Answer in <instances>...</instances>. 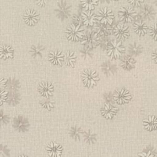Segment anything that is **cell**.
<instances>
[{"instance_id": "obj_5", "label": "cell", "mask_w": 157, "mask_h": 157, "mask_svg": "<svg viewBox=\"0 0 157 157\" xmlns=\"http://www.w3.org/2000/svg\"><path fill=\"white\" fill-rule=\"evenodd\" d=\"M99 36L95 32H87L81 40V44L84 47L93 49L98 46Z\"/></svg>"}, {"instance_id": "obj_9", "label": "cell", "mask_w": 157, "mask_h": 157, "mask_svg": "<svg viewBox=\"0 0 157 157\" xmlns=\"http://www.w3.org/2000/svg\"><path fill=\"white\" fill-rule=\"evenodd\" d=\"M13 127L15 130L18 132H26L29 129V123L28 120L24 117L19 115L13 120Z\"/></svg>"}, {"instance_id": "obj_31", "label": "cell", "mask_w": 157, "mask_h": 157, "mask_svg": "<svg viewBox=\"0 0 157 157\" xmlns=\"http://www.w3.org/2000/svg\"><path fill=\"white\" fill-rule=\"evenodd\" d=\"M40 103L44 108L48 110H52L55 105V102L50 98H45V99H42L40 101Z\"/></svg>"}, {"instance_id": "obj_30", "label": "cell", "mask_w": 157, "mask_h": 157, "mask_svg": "<svg viewBox=\"0 0 157 157\" xmlns=\"http://www.w3.org/2000/svg\"><path fill=\"white\" fill-rule=\"evenodd\" d=\"M80 55H81L82 58L84 59H90L93 56V53L91 49H90L88 47H83L80 50Z\"/></svg>"}, {"instance_id": "obj_45", "label": "cell", "mask_w": 157, "mask_h": 157, "mask_svg": "<svg viewBox=\"0 0 157 157\" xmlns=\"http://www.w3.org/2000/svg\"><path fill=\"white\" fill-rule=\"evenodd\" d=\"M17 157H28V156H26V155H18Z\"/></svg>"}, {"instance_id": "obj_36", "label": "cell", "mask_w": 157, "mask_h": 157, "mask_svg": "<svg viewBox=\"0 0 157 157\" xmlns=\"http://www.w3.org/2000/svg\"><path fill=\"white\" fill-rule=\"evenodd\" d=\"M72 21L73 24L78 26H82V25L83 24L81 15H79L78 14L74 15L72 17Z\"/></svg>"}, {"instance_id": "obj_14", "label": "cell", "mask_w": 157, "mask_h": 157, "mask_svg": "<svg viewBox=\"0 0 157 157\" xmlns=\"http://www.w3.org/2000/svg\"><path fill=\"white\" fill-rule=\"evenodd\" d=\"M46 150L50 157H61L63 148L55 142H52L46 147Z\"/></svg>"}, {"instance_id": "obj_21", "label": "cell", "mask_w": 157, "mask_h": 157, "mask_svg": "<svg viewBox=\"0 0 157 157\" xmlns=\"http://www.w3.org/2000/svg\"><path fill=\"white\" fill-rule=\"evenodd\" d=\"M133 29L137 35L144 36L148 31V27L142 20H137L133 25Z\"/></svg>"}, {"instance_id": "obj_10", "label": "cell", "mask_w": 157, "mask_h": 157, "mask_svg": "<svg viewBox=\"0 0 157 157\" xmlns=\"http://www.w3.org/2000/svg\"><path fill=\"white\" fill-rule=\"evenodd\" d=\"M23 20L29 26L36 25L39 20V13L33 9H28L23 15Z\"/></svg>"}, {"instance_id": "obj_38", "label": "cell", "mask_w": 157, "mask_h": 157, "mask_svg": "<svg viewBox=\"0 0 157 157\" xmlns=\"http://www.w3.org/2000/svg\"><path fill=\"white\" fill-rule=\"evenodd\" d=\"M8 98V92L5 90L1 91V105L3 104L4 102L7 100Z\"/></svg>"}, {"instance_id": "obj_26", "label": "cell", "mask_w": 157, "mask_h": 157, "mask_svg": "<svg viewBox=\"0 0 157 157\" xmlns=\"http://www.w3.org/2000/svg\"><path fill=\"white\" fill-rule=\"evenodd\" d=\"M82 137L85 142L88 145L94 144L96 140V134L90 130L83 131L82 134Z\"/></svg>"}, {"instance_id": "obj_42", "label": "cell", "mask_w": 157, "mask_h": 157, "mask_svg": "<svg viewBox=\"0 0 157 157\" xmlns=\"http://www.w3.org/2000/svg\"><path fill=\"white\" fill-rule=\"evenodd\" d=\"M7 80L2 78L1 79V88H6V85H7Z\"/></svg>"}, {"instance_id": "obj_47", "label": "cell", "mask_w": 157, "mask_h": 157, "mask_svg": "<svg viewBox=\"0 0 157 157\" xmlns=\"http://www.w3.org/2000/svg\"><path fill=\"white\" fill-rule=\"evenodd\" d=\"M115 1H118V0H115Z\"/></svg>"}, {"instance_id": "obj_17", "label": "cell", "mask_w": 157, "mask_h": 157, "mask_svg": "<svg viewBox=\"0 0 157 157\" xmlns=\"http://www.w3.org/2000/svg\"><path fill=\"white\" fill-rule=\"evenodd\" d=\"M64 58V54L58 50L50 52L48 55V60L53 65H61Z\"/></svg>"}, {"instance_id": "obj_43", "label": "cell", "mask_w": 157, "mask_h": 157, "mask_svg": "<svg viewBox=\"0 0 157 157\" xmlns=\"http://www.w3.org/2000/svg\"><path fill=\"white\" fill-rule=\"evenodd\" d=\"M36 1L37 4L40 7L44 6L46 4V0H36Z\"/></svg>"}, {"instance_id": "obj_16", "label": "cell", "mask_w": 157, "mask_h": 157, "mask_svg": "<svg viewBox=\"0 0 157 157\" xmlns=\"http://www.w3.org/2000/svg\"><path fill=\"white\" fill-rule=\"evenodd\" d=\"M140 15L145 20L151 21L155 16V10L151 6L144 5L140 10Z\"/></svg>"}, {"instance_id": "obj_19", "label": "cell", "mask_w": 157, "mask_h": 157, "mask_svg": "<svg viewBox=\"0 0 157 157\" xmlns=\"http://www.w3.org/2000/svg\"><path fill=\"white\" fill-rule=\"evenodd\" d=\"M81 17L83 24L86 26H93L97 21L96 15L91 10L83 11L81 14Z\"/></svg>"}, {"instance_id": "obj_41", "label": "cell", "mask_w": 157, "mask_h": 157, "mask_svg": "<svg viewBox=\"0 0 157 157\" xmlns=\"http://www.w3.org/2000/svg\"><path fill=\"white\" fill-rule=\"evenodd\" d=\"M151 58L153 59V61L157 64V50H156L155 51H154L152 54H151Z\"/></svg>"}, {"instance_id": "obj_3", "label": "cell", "mask_w": 157, "mask_h": 157, "mask_svg": "<svg viewBox=\"0 0 157 157\" xmlns=\"http://www.w3.org/2000/svg\"><path fill=\"white\" fill-rule=\"evenodd\" d=\"M67 39L71 41H78L84 36V29L82 26L71 24L68 26L65 31Z\"/></svg>"}, {"instance_id": "obj_13", "label": "cell", "mask_w": 157, "mask_h": 157, "mask_svg": "<svg viewBox=\"0 0 157 157\" xmlns=\"http://www.w3.org/2000/svg\"><path fill=\"white\" fill-rule=\"evenodd\" d=\"M101 70L105 75L110 77L113 75L117 72V67L115 63L110 61H105L101 64Z\"/></svg>"}, {"instance_id": "obj_23", "label": "cell", "mask_w": 157, "mask_h": 157, "mask_svg": "<svg viewBox=\"0 0 157 157\" xmlns=\"http://www.w3.org/2000/svg\"><path fill=\"white\" fill-rule=\"evenodd\" d=\"M13 49L9 45H3L0 48V56L1 58L7 59L8 58H12L13 56Z\"/></svg>"}, {"instance_id": "obj_18", "label": "cell", "mask_w": 157, "mask_h": 157, "mask_svg": "<svg viewBox=\"0 0 157 157\" xmlns=\"http://www.w3.org/2000/svg\"><path fill=\"white\" fill-rule=\"evenodd\" d=\"M113 28L110 25H104L98 23L95 27V33L99 37H107L113 31Z\"/></svg>"}, {"instance_id": "obj_46", "label": "cell", "mask_w": 157, "mask_h": 157, "mask_svg": "<svg viewBox=\"0 0 157 157\" xmlns=\"http://www.w3.org/2000/svg\"><path fill=\"white\" fill-rule=\"evenodd\" d=\"M152 1L154 3V4L157 6V0H152Z\"/></svg>"}, {"instance_id": "obj_4", "label": "cell", "mask_w": 157, "mask_h": 157, "mask_svg": "<svg viewBox=\"0 0 157 157\" xmlns=\"http://www.w3.org/2000/svg\"><path fill=\"white\" fill-rule=\"evenodd\" d=\"M82 79L85 86L91 88L96 85L99 80V75L94 70L86 69L82 74Z\"/></svg>"}, {"instance_id": "obj_2", "label": "cell", "mask_w": 157, "mask_h": 157, "mask_svg": "<svg viewBox=\"0 0 157 157\" xmlns=\"http://www.w3.org/2000/svg\"><path fill=\"white\" fill-rule=\"evenodd\" d=\"M124 50V47L121 41L113 40L107 48V53L111 58L117 59L122 56Z\"/></svg>"}, {"instance_id": "obj_6", "label": "cell", "mask_w": 157, "mask_h": 157, "mask_svg": "<svg viewBox=\"0 0 157 157\" xmlns=\"http://www.w3.org/2000/svg\"><path fill=\"white\" fill-rule=\"evenodd\" d=\"M96 18L100 23L111 25L114 19V14L110 9L105 7L99 10Z\"/></svg>"}, {"instance_id": "obj_7", "label": "cell", "mask_w": 157, "mask_h": 157, "mask_svg": "<svg viewBox=\"0 0 157 157\" xmlns=\"http://www.w3.org/2000/svg\"><path fill=\"white\" fill-rule=\"evenodd\" d=\"M118 17L120 21L129 23L133 21L137 15L136 12L130 7H122L118 10Z\"/></svg>"}, {"instance_id": "obj_44", "label": "cell", "mask_w": 157, "mask_h": 157, "mask_svg": "<svg viewBox=\"0 0 157 157\" xmlns=\"http://www.w3.org/2000/svg\"><path fill=\"white\" fill-rule=\"evenodd\" d=\"M101 3H109V0H99Z\"/></svg>"}, {"instance_id": "obj_28", "label": "cell", "mask_w": 157, "mask_h": 157, "mask_svg": "<svg viewBox=\"0 0 157 157\" xmlns=\"http://www.w3.org/2000/svg\"><path fill=\"white\" fill-rule=\"evenodd\" d=\"M76 63V55L74 52L67 51L66 54V64L67 66L74 67Z\"/></svg>"}, {"instance_id": "obj_20", "label": "cell", "mask_w": 157, "mask_h": 157, "mask_svg": "<svg viewBox=\"0 0 157 157\" xmlns=\"http://www.w3.org/2000/svg\"><path fill=\"white\" fill-rule=\"evenodd\" d=\"M136 65V60L129 55H124L120 59V66L126 71L132 69Z\"/></svg>"}, {"instance_id": "obj_12", "label": "cell", "mask_w": 157, "mask_h": 157, "mask_svg": "<svg viewBox=\"0 0 157 157\" xmlns=\"http://www.w3.org/2000/svg\"><path fill=\"white\" fill-rule=\"evenodd\" d=\"M39 93L45 98H49L52 96L54 87L53 85L48 82H42L38 87Z\"/></svg>"}, {"instance_id": "obj_15", "label": "cell", "mask_w": 157, "mask_h": 157, "mask_svg": "<svg viewBox=\"0 0 157 157\" xmlns=\"http://www.w3.org/2000/svg\"><path fill=\"white\" fill-rule=\"evenodd\" d=\"M118 109L109 103H105L104 107L101 109V115L105 119H112L117 113Z\"/></svg>"}, {"instance_id": "obj_25", "label": "cell", "mask_w": 157, "mask_h": 157, "mask_svg": "<svg viewBox=\"0 0 157 157\" xmlns=\"http://www.w3.org/2000/svg\"><path fill=\"white\" fill-rule=\"evenodd\" d=\"M129 53L132 56H137L142 52V47L137 42H132L128 45Z\"/></svg>"}, {"instance_id": "obj_39", "label": "cell", "mask_w": 157, "mask_h": 157, "mask_svg": "<svg viewBox=\"0 0 157 157\" xmlns=\"http://www.w3.org/2000/svg\"><path fill=\"white\" fill-rule=\"evenodd\" d=\"M138 156H139V157H156L155 155L152 154L150 151H148L147 153H145V152L139 153H138Z\"/></svg>"}, {"instance_id": "obj_33", "label": "cell", "mask_w": 157, "mask_h": 157, "mask_svg": "<svg viewBox=\"0 0 157 157\" xmlns=\"http://www.w3.org/2000/svg\"><path fill=\"white\" fill-rule=\"evenodd\" d=\"M111 40L107 37H102V38L99 39L98 46L101 50H107L108 46L111 42Z\"/></svg>"}, {"instance_id": "obj_27", "label": "cell", "mask_w": 157, "mask_h": 157, "mask_svg": "<svg viewBox=\"0 0 157 157\" xmlns=\"http://www.w3.org/2000/svg\"><path fill=\"white\" fill-rule=\"evenodd\" d=\"M83 131L80 127L77 126H74L71 127L69 129V135L70 136L75 140H80L81 136H82Z\"/></svg>"}, {"instance_id": "obj_34", "label": "cell", "mask_w": 157, "mask_h": 157, "mask_svg": "<svg viewBox=\"0 0 157 157\" xmlns=\"http://www.w3.org/2000/svg\"><path fill=\"white\" fill-rule=\"evenodd\" d=\"M148 30H149V34L151 36V37L153 40H157V23L151 26L149 28Z\"/></svg>"}, {"instance_id": "obj_35", "label": "cell", "mask_w": 157, "mask_h": 157, "mask_svg": "<svg viewBox=\"0 0 157 157\" xmlns=\"http://www.w3.org/2000/svg\"><path fill=\"white\" fill-rule=\"evenodd\" d=\"M20 97L19 95L16 93H12L9 96H8V102L9 104L14 105L15 104H17V102L19 101Z\"/></svg>"}, {"instance_id": "obj_32", "label": "cell", "mask_w": 157, "mask_h": 157, "mask_svg": "<svg viewBox=\"0 0 157 157\" xmlns=\"http://www.w3.org/2000/svg\"><path fill=\"white\" fill-rule=\"evenodd\" d=\"M6 87L11 90H16L20 87V83L18 80L15 78H10L7 80Z\"/></svg>"}, {"instance_id": "obj_1", "label": "cell", "mask_w": 157, "mask_h": 157, "mask_svg": "<svg viewBox=\"0 0 157 157\" xmlns=\"http://www.w3.org/2000/svg\"><path fill=\"white\" fill-rule=\"evenodd\" d=\"M54 11L58 18L64 20L71 15V6L67 1L60 0L57 2Z\"/></svg>"}, {"instance_id": "obj_11", "label": "cell", "mask_w": 157, "mask_h": 157, "mask_svg": "<svg viewBox=\"0 0 157 157\" xmlns=\"http://www.w3.org/2000/svg\"><path fill=\"white\" fill-rule=\"evenodd\" d=\"M113 32L118 39H126L129 36V30L128 27L123 24H118L113 27Z\"/></svg>"}, {"instance_id": "obj_24", "label": "cell", "mask_w": 157, "mask_h": 157, "mask_svg": "<svg viewBox=\"0 0 157 157\" xmlns=\"http://www.w3.org/2000/svg\"><path fill=\"white\" fill-rule=\"evenodd\" d=\"M45 50V47L40 44L33 45L31 47L29 50V52L31 56L34 58L41 57L42 56V53Z\"/></svg>"}, {"instance_id": "obj_29", "label": "cell", "mask_w": 157, "mask_h": 157, "mask_svg": "<svg viewBox=\"0 0 157 157\" xmlns=\"http://www.w3.org/2000/svg\"><path fill=\"white\" fill-rule=\"evenodd\" d=\"M82 7L86 10H91L98 5L99 0H80Z\"/></svg>"}, {"instance_id": "obj_8", "label": "cell", "mask_w": 157, "mask_h": 157, "mask_svg": "<svg viewBox=\"0 0 157 157\" xmlns=\"http://www.w3.org/2000/svg\"><path fill=\"white\" fill-rule=\"evenodd\" d=\"M114 101L119 104L128 103L131 99V95L129 91L124 88L116 90L113 93Z\"/></svg>"}, {"instance_id": "obj_37", "label": "cell", "mask_w": 157, "mask_h": 157, "mask_svg": "<svg viewBox=\"0 0 157 157\" xmlns=\"http://www.w3.org/2000/svg\"><path fill=\"white\" fill-rule=\"evenodd\" d=\"M144 0H128V2L132 5L133 7H139L143 3Z\"/></svg>"}, {"instance_id": "obj_22", "label": "cell", "mask_w": 157, "mask_h": 157, "mask_svg": "<svg viewBox=\"0 0 157 157\" xmlns=\"http://www.w3.org/2000/svg\"><path fill=\"white\" fill-rule=\"evenodd\" d=\"M143 124L148 131L157 129V118L155 116H149L147 119L144 120Z\"/></svg>"}, {"instance_id": "obj_40", "label": "cell", "mask_w": 157, "mask_h": 157, "mask_svg": "<svg viewBox=\"0 0 157 157\" xmlns=\"http://www.w3.org/2000/svg\"><path fill=\"white\" fill-rule=\"evenodd\" d=\"M7 116L6 115H3L2 113V112H1V121L2 123H7L8 121V120L9 118H7Z\"/></svg>"}]
</instances>
